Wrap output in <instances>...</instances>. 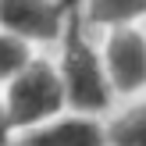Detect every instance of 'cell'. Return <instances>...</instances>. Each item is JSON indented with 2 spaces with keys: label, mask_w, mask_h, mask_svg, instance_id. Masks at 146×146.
<instances>
[{
  "label": "cell",
  "mask_w": 146,
  "mask_h": 146,
  "mask_svg": "<svg viewBox=\"0 0 146 146\" xmlns=\"http://www.w3.org/2000/svg\"><path fill=\"white\" fill-rule=\"evenodd\" d=\"M50 54H54L61 82H64L68 111L107 118L111 107L118 104V96H114L111 78H107V64H104V54H100V36L75 18Z\"/></svg>",
  "instance_id": "cell-1"
},
{
  "label": "cell",
  "mask_w": 146,
  "mask_h": 146,
  "mask_svg": "<svg viewBox=\"0 0 146 146\" xmlns=\"http://www.w3.org/2000/svg\"><path fill=\"white\" fill-rule=\"evenodd\" d=\"M0 93H4L7 114H11V125H14L18 135L68 111L64 82H61V71H57V61H54L50 50H43V54L36 57L21 75H14Z\"/></svg>",
  "instance_id": "cell-2"
},
{
  "label": "cell",
  "mask_w": 146,
  "mask_h": 146,
  "mask_svg": "<svg viewBox=\"0 0 146 146\" xmlns=\"http://www.w3.org/2000/svg\"><path fill=\"white\" fill-rule=\"evenodd\" d=\"M100 36V54L118 100L146 96V25H121Z\"/></svg>",
  "instance_id": "cell-3"
},
{
  "label": "cell",
  "mask_w": 146,
  "mask_h": 146,
  "mask_svg": "<svg viewBox=\"0 0 146 146\" xmlns=\"http://www.w3.org/2000/svg\"><path fill=\"white\" fill-rule=\"evenodd\" d=\"M71 21L75 7L68 0H0V29L29 39L39 50H54Z\"/></svg>",
  "instance_id": "cell-4"
},
{
  "label": "cell",
  "mask_w": 146,
  "mask_h": 146,
  "mask_svg": "<svg viewBox=\"0 0 146 146\" xmlns=\"http://www.w3.org/2000/svg\"><path fill=\"white\" fill-rule=\"evenodd\" d=\"M14 146H111L107 118L82 114V111H64L57 118L21 132Z\"/></svg>",
  "instance_id": "cell-5"
},
{
  "label": "cell",
  "mask_w": 146,
  "mask_h": 146,
  "mask_svg": "<svg viewBox=\"0 0 146 146\" xmlns=\"http://www.w3.org/2000/svg\"><path fill=\"white\" fill-rule=\"evenodd\" d=\"M75 18L93 32L121 25H146V0H78Z\"/></svg>",
  "instance_id": "cell-6"
},
{
  "label": "cell",
  "mask_w": 146,
  "mask_h": 146,
  "mask_svg": "<svg viewBox=\"0 0 146 146\" xmlns=\"http://www.w3.org/2000/svg\"><path fill=\"white\" fill-rule=\"evenodd\" d=\"M111 146H146V96L118 100L107 114Z\"/></svg>",
  "instance_id": "cell-7"
},
{
  "label": "cell",
  "mask_w": 146,
  "mask_h": 146,
  "mask_svg": "<svg viewBox=\"0 0 146 146\" xmlns=\"http://www.w3.org/2000/svg\"><path fill=\"white\" fill-rule=\"evenodd\" d=\"M39 54H43V50L32 46L29 39H21V36L0 29V89H4L14 75H21V71H25Z\"/></svg>",
  "instance_id": "cell-8"
},
{
  "label": "cell",
  "mask_w": 146,
  "mask_h": 146,
  "mask_svg": "<svg viewBox=\"0 0 146 146\" xmlns=\"http://www.w3.org/2000/svg\"><path fill=\"white\" fill-rule=\"evenodd\" d=\"M18 143V132L11 125V114H7V104H4V93H0V146H14Z\"/></svg>",
  "instance_id": "cell-9"
}]
</instances>
